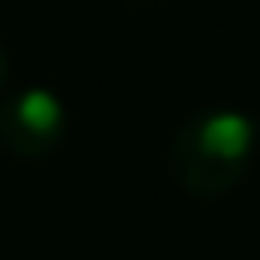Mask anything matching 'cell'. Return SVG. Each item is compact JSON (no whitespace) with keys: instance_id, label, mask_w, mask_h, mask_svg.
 Instances as JSON below:
<instances>
[{"instance_id":"2","label":"cell","mask_w":260,"mask_h":260,"mask_svg":"<svg viewBox=\"0 0 260 260\" xmlns=\"http://www.w3.org/2000/svg\"><path fill=\"white\" fill-rule=\"evenodd\" d=\"M16 118H20V126H24V130H32V134L49 138V134H57V130H61L65 110H61V102H57L49 89H28V93L20 98V106H16Z\"/></svg>"},{"instance_id":"3","label":"cell","mask_w":260,"mask_h":260,"mask_svg":"<svg viewBox=\"0 0 260 260\" xmlns=\"http://www.w3.org/2000/svg\"><path fill=\"white\" fill-rule=\"evenodd\" d=\"M256 130H260V118H256Z\"/></svg>"},{"instance_id":"1","label":"cell","mask_w":260,"mask_h":260,"mask_svg":"<svg viewBox=\"0 0 260 260\" xmlns=\"http://www.w3.org/2000/svg\"><path fill=\"white\" fill-rule=\"evenodd\" d=\"M256 142V118L240 110H203L175 134L171 171L191 195L215 199L248 175Z\"/></svg>"}]
</instances>
